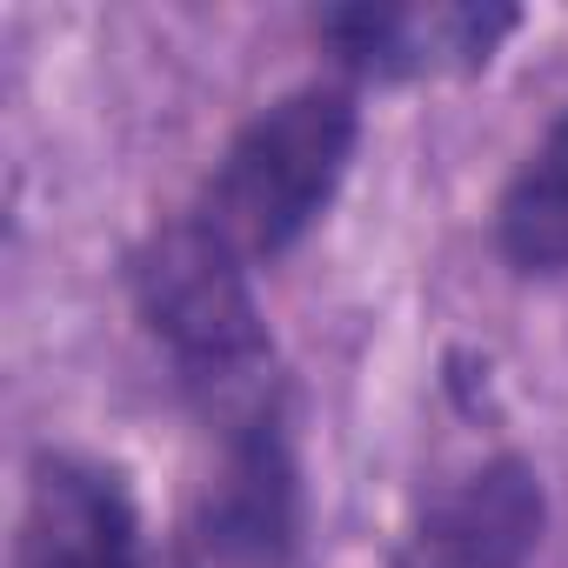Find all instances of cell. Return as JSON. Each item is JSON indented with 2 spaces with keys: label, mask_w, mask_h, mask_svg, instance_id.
I'll use <instances>...</instances> for the list:
<instances>
[{
  "label": "cell",
  "mask_w": 568,
  "mask_h": 568,
  "mask_svg": "<svg viewBox=\"0 0 568 568\" xmlns=\"http://www.w3.org/2000/svg\"><path fill=\"white\" fill-rule=\"evenodd\" d=\"M521 28L508 0H348L315 14V41L348 81H448L481 74Z\"/></svg>",
  "instance_id": "obj_3"
},
{
  "label": "cell",
  "mask_w": 568,
  "mask_h": 568,
  "mask_svg": "<svg viewBox=\"0 0 568 568\" xmlns=\"http://www.w3.org/2000/svg\"><path fill=\"white\" fill-rule=\"evenodd\" d=\"M541 535H548V488L535 462L488 455L415 508L388 568H528Z\"/></svg>",
  "instance_id": "obj_5"
},
{
  "label": "cell",
  "mask_w": 568,
  "mask_h": 568,
  "mask_svg": "<svg viewBox=\"0 0 568 568\" xmlns=\"http://www.w3.org/2000/svg\"><path fill=\"white\" fill-rule=\"evenodd\" d=\"M495 247L515 274H568V108L508 174L495 201Z\"/></svg>",
  "instance_id": "obj_7"
},
{
  "label": "cell",
  "mask_w": 568,
  "mask_h": 568,
  "mask_svg": "<svg viewBox=\"0 0 568 568\" xmlns=\"http://www.w3.org/2000/svg\"><path fill=\"white\" fill-rule=\"evenodd\" d=\"M302 541V468L288 395L221 428V475L201 501V548L227 568H288Z\"/></svg>",
  "instance_id": "obj_4"
},
{
  "label": "cell",
  "mask_w": 568,
  "mask_h": 568,
  "mask_svg": "<svg viewBox=\"0 0 568 568\" xmlns=\"http://www.w3.org/2000/svg\"><path fill=\"white\" fill-rule=\"evenodd\" d=\"M14 568H161L128 481L88 455H41L21 508Z\"/></svg>",
  "instance_id": "obj_6"
},
{
  "label": "cell",
  "mask_w": 568,
  "mask_h": 568,
  "mask_svg": "<svg viewBox=\"0 0 568 568\" xmlns=\"http://www.w3.org/2000/svg\"><path fill=\"white\" fill-rule=\"evenodd\" d=\"M362 148V108L342 81H308L267 101L214 161L194 194V221L247 267L281 261L335 207Z\"/></svg>",
  "instance_id": "obj_2"
},
{
  "label": "cell",
  "mask_w": 568,
  "mask_h": 568,
  "mask_svg": "<svg viewBox=\"0 0 568 568\" xmlns=\"http://www.w3.org/2000/svg\"><path fill=\"white\" fill-rule=\"evenodd\" d=\"M247 274L254 267L227 254L194 214L154 227L128 254V295L141 328L161 342L187 402L221 428L254 415L274 395H288L274 375V342Z\"/></svg>",
  "instance_id": "obj_1"
}]
</instances>
